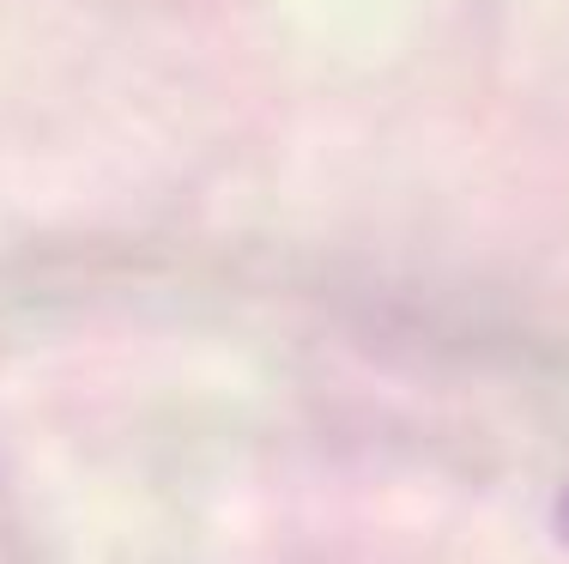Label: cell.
<instances>
[{
	"label": "cell",
	"mask_w": 569,
	"mask_h": 564,
	"mask_svg": "<svg viewBox=\"0 0 569 564\" xmlns=\"http://www.w3.org/2000/svg\"><path fill=\"white\" fill-rule=\"evenodd\" d=\"M558 534H563V546H569V486H563V498H558Z\"/></svg>",
	"instance_id": "obj_1"
}]
</instances>
